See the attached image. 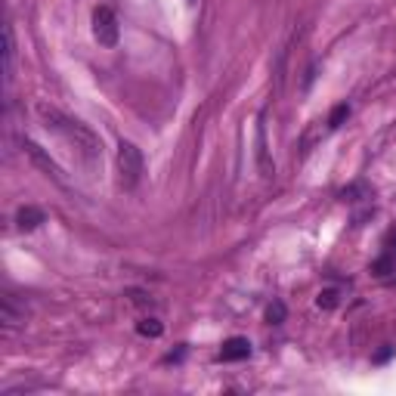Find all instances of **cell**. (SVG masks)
<instances>
[{
  "label": "cell",
  "instance_id": "6da1fadb",
  "mask_svg": "<svg viewBox=\"0 0 396 396\" xmlns=\"http://www.w3.org/2000/svg\"><path fill=\"white\" fill-rule=\"evenodd\" d=\"M34 112H37V118L43 121V127H47V130H53V133H59V137L66 139V143L72 146V149L78 152L84 161H99V158H102L99 137L84 124V121L72 118V115H66L62 108L50 106V102H37Z\"/></svg>",
  "mask_w": 396,
  "mask_h": 396
},
{
  "label": "cell",
  "instance_id": "7a4b0ae2",
  "mask_svg": "<svg viewBox=\"0 0 396 396\" xmlns=\"http://www.w3.org/2000/svg\"><path fill=\"white\" fill-rule=\"evenodd\" d=\"M139 180H143V152L137 149L133 143H127V139H121L118 146V183L121 189H137Z\"/></svg>",
  "mask_w": 396,
  "mask_h": 396
},
{
  "label": "cell",
  "instance_id": "3957f363",
  "mask_svg": "<svg viewBox=\"0 0 396 396\" xmlns=\"http://www.w3.org/2000/svg\"><path fill=\"white\" fill-rule=\"evenodd\" d=\"M22 149H25V155L31 158V164H34L37 170H41L47 180H53L56 186H62V189H68V180H66V170L56 164V158L50 155L43 146H37L34 139H22Z\"/></svg>",
  "mask_w": 396,
  "mask_h": 396
},
{
  "label": "cell",
  "instance_id": "277c9868",
  "mask_svg": "<svg viewBox=\"0 0 396 396\" xmlns=\"http://www.w3.org/2000/svg\"><path fill=\"white\" fill-rule=\"evenodd\" d=\"M93 37L99 41V47H115L121 37L118 28V16H115L112 6H97L93 10Z\"/></svg>",
  "mask_w": 396,
  "mask_h": 396
},
{
  "label": "cell",
  "instance_id": "5b68a950",
  "mask_svg": "<svg viewBox=\"0 0 396 396\" xmlns=\"http://www.w3.org/2000/svg\"><path fill=\"white\" fill-rule=\"evenodd\" d=\"M25 319H28V306H25L19 297L3 295V300H0V322H3V328L6 331L22 328Z\"/></svg>",
  "mask_w": 396,
  "mask_h": 396
},
{
  "label": "cell",
  "instance_id": "8992f818",
  "mask_svg": "<svg viewBox=\"0 0 396 396\" xmlns=\"http://www.w3.org/2000/svg\"><path fill=\"white\" fill-rule=\"evenodd\" d=\"M12 75H16V31L12 25L3 28V87L10 90Z\"/></svg>",
  "mask_w": 396,
  "mask_h": 396
},
{
  "label": "cell",
  "instance_id": "52a82bcc",
  "mask_svg": "<svg viewBox=\"0 0 396 396\" xmlns=\"http://www.w3.org/2000/svg\"><path fill=\"white\" fill-rule=\"evenodd\" d=\"M257 168H260V177H264V180H270V177L276 174V168H273V158H270V146H266L264 115H260V121H257Z\"/></svg>",
  "mask_w": 396,
  "mask_h": 396
},
{
  "label": "cell",
  "instance_id": "ba28073f",
  "mask_svg": "<svg viewBox=\"0 0 396 396\" xmlns=\"http://www.w3.org/2000/svg\"><path fill=\"white\" fill-rule=\"evenodd\" d=\"M248 356H251V344H248V337H229V341L223 344V350H220L223 362H239V359H248Z\"/></svg>",
  "mask_w": 396,
  "mask_h": 396
},
{
  "label": "cell",
  "instance_id": "9c48e42d",
  "mask_svg": "<svg viewBox=\"0 0 396 396\" xmlns=\"http://www.w3.org/2000/svg\"><path fill=\"white\" fill-rule=\"evenodd\" d=\"M16 223H19V229H25V232H28V229H37L43 223V210L41 208H19V214H16Z\"/></svg>",
  "mask_w": 396,
  "mask_h": 396
},
{
  "label": "cell",
  "instance_id": "30bf717a",
  "mask_svg": "<svg viewBox=\"0 0 396 396\" xmlns=\"http://www.w3.org/2000/svg\"><path fill=\"white\" fill-rule=\"evenodd\" d=\"M372 195H375V192L366 186V183H353V186H347V189L341 192V198H344V201H350V204H353V201H368Z\"/></svg>",
  "mask_w": 396,
  "mask_h": 396
},
{
  "label": "cell",
  "instance_id": "8fae6325",
  "mask_svg": "<svg viewBox=\"0 0 396 396\" xmlns=\"http://www.w3.org/2000/svg\"><path fill=\"white\" fill-rule=\"evenodd\" d=\"M137 331L143 337H161L164 335V325L158 322L155 316H146V319H139V322H137Z\"/></svg>",
  "mask_w": 396,
  "mask_h": 396
},
{
  "label": "cell",
  "instance_id": "7c38bea8",
  "mask_svg": "<svg viewBox=\"0 0 396 396\" xmlns=\"http://www.w3.org/2000/svg\"><path fill=\"white\" fill-rule=\"evenodd\" d=\"M316 304L322 306V310H335V306L341 304V291L337 288H322L319 291V297H316Z\"/></svg>",
  "mask_w": 396,
  "mask_h": 396
},
{
  "label": "cell",
  "instance_id": "4fadbf2b",
  "mask_svg": "<svg viewBox=\"0 0 396 396\" xmlns=\"http://www.w3.org/2000/svg\"><path fill=\"white\" fill-rule=\"evenodd\" d=\"M285 316H288V310H285L282 300H273V304L266 306V322H270V325H282Z\"/></svg>",
  "mask_w": 396,
  "mask_h": 396
},
{
  "label": "cell",
  "instance_id": "5bb4252c",
  "mask_svg": "<svg viewBox=\"0 0 396 396\" xmlns=\"http://www.w3.org/2000/svg\"><path fill=\"white\" fill-rule=\"evenodd\" d=\"M347 118H350V106H347V102H341V106L331 108V115H328V127L335 130V127H341Z\"/></svg>",
  "mask_w": 396,
  "mask_h": 396
},
{
  "label": "cell",
  "instance_id": "9a60e30c",
  "mask_svg": "<svg viewBox=\"0 0 396 396\" xmlns=\"http://www.w3.org/2000/svg\"><path fill=\"white\" fill-rule=\"evenodd\" d=\"M378 276H387V273H393L396 270V254H384L381 260H375V266H372Z\"/></svg>",
  "mask_w": 396,
  "mask_h": 396
},
{
  "label": "cell",
  "instance_id": "2e32d148",
  "mask_svg": "<svg viewBox=\"0 0 396 396\" xmlns=\"http://www.w3.org/2000/svg\"><path fill=\"white\" fill-rule=\"evenodd\" d=\"M189 3H195V0H189Z\"/></svg>",
  "mask_w": 396,
  "mask_h": 396
}]
</instances>
